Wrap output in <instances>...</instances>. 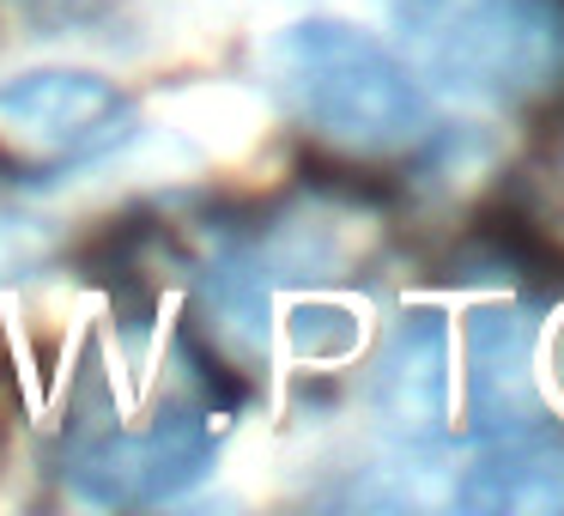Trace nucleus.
Listing matches in <instances>:
<instances>
[{
	"label": "nucleus",
	"mask_w": 564,
	"mask_h": 516,
	"mask_svg": "<svg viewBox=\"0 0 564 516\" xmlns=\"http://www.w3.org/2000/svg\"><path fill=\"white\" fill-rule=\"evenodd\" d=\"M74 492L98 504H159L213 467V431L195 413L152 419L140 431H110L74 455Z\"/></svg>",
	"instance_id": "nucleus-4"
},
{
	"label": "nucleus",
	"mask_w": 564,
	"mask_h": 516,
	"mask_svg": "<svg viewBox=\"0 0 564 516\" xmlns=\"http://www.w3.org/2000/svg\"><path fill=\"white\" fill-rule=\"evenodd\" d=\"M268 92L297 128L346 159H401L431 140V98L382 37L346 19H292L261 50Z\"/></svg>",
	"instance_id": "nucleus-1"
},
{
	"label": "nucleus",
	"mask_w": 564,
	"mask_h": 516,
	"mask_svg": "<svg viewBox=\"0 0 564 516\" xmlns=\"http://www.w3.org/2000/svg\"><path fill=\"white\" fill-rule=\"evenodd\" d=\"M467 407L474 426L510 431L540 419L534 407V316L516 304H479L467 316Z\"/></svg>",
	"instance_id": "nucleus-7"
},
{
	"label": "nucleus",
	"mask_w": 564,
	"mask_h": 516,
	"mask_svg": "<svg viewBox=\"0 0 564 516\" xmlns=\"http://www.w3.org/2000/svg\"><path fill=\"white\" fill-rule=\"evenodd\" d=\"M534 176L540 183H528V195H516V201H522V207L564 244V122L546 135V152H540Z\"/></svg>",
	"instance_id": "nucleus-10"
},
{
	"label": "nucleus",
	"mask_w": 564,
	"mask_h": 516,
	"mask_svg": "<svg viewBox=\"0 0 564 516\" xmlns=\"http://www.w3.org/2000/svg\"><path fill=\"white\" fill-rule=\"evenodd\" d=\"M50 256H55V232H50V225L0 201V286L31 280Z\"/></svg>",
	"instance_id": "nucleus-9"
},
{
	"label": "nucleus",
	"mask_w": 564,
	"mask_h": 516,
	"mask_svg": "<svg viewBox=\"0 0 564 516\" xmlns=\"http://www.w3.org/2000/svg\"><path fill=\"white\" fill-rule=\"evenodd\" d=\"M455 370H449V329L443 316H413L394 322L389 346H382L377 370H370V413L406 450H425L449 419Z\"/></svg>",
	"instance_id": "nucleus-5"
},
{
	"label": "nucleus",
	"mask_w": 564,
	"mask_h": 516,
	"mask_svg": "<svg viewBox=\"0 0 564 516\" xmlns=\"http://www.w3.org/2000/svg\"><path fill=\"white\" fill-rule=\"evenodd\" d=\"M419 74L462 98L528 104L564 86V0H394Z\"/></svg>",
	"instance_id": "nucleus-2"
},
{
	"label": "nucleus",
	"mask_w": 564,
	"mask_h": 516,
	"mask_svg": "<svg viewBox=\"0 0 564 516\" xmlns=\"http://www.w3.org/2000/svg\"><path fill=\"white\" fill-rule=\"evenodd\" d=\"M449 498L462 510H516V516H564V431L546 413L528 426L491 431L479 455L455 467Z\"/></svg>",
	"instance_id": "nucleus-6"
},
{
	"label": "nucleus",
	"mask_w": 564,
	"mask_h": 516,
	"mask_svg": "<svg viewBox=\"0 0 564 516\" xmlns=\"http://www.w3.org/2000/svg\"><path fill=\"white\" fill-rule=\"evenodd\" d=\"M134 128L122 86L91 67H31L0 79V147L25 159H91Z\"/></svg>",
	"instance_id": "nucleus-3"
},
{
	"label": "nucleus",
	"mask_w": 564,
	"mask_h": 516,
	"mask_svg": "<svg viewBox=\"0 0 564 516\" xmlns=\"http://www.w3.org/2000/svg\"><path fill=\"white\" fill-rule=\"evenodd\" d=\"M358 334H365L358 310L334 304V298H310V304L292 310V341L304 358H346L358 346Z\"/></svg>",
	"instance_id": "nucleus-8"
},
{
	"label": "nucleus",
	"mask_w": 564,
	"mask_h": 516,
	"mask_svg": "<svg viewBox=\"0 0 564 516\" xmlns=\"http://www.w3.org/2000/svg\"><path fill=\"white\" fill-rule=\"evenodd\" d=\"M552 383H558V395H564V329H558V346H552Z\"/></svg>",
	"instance_id": "nucleus-11"
}]
</instances>
